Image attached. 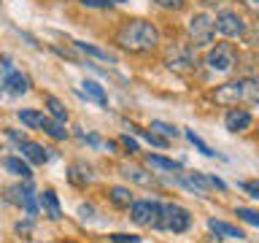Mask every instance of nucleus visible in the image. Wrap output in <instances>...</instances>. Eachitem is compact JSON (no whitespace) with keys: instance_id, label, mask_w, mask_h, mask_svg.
Listing matches in <instances>:
<instances>
[{"instance_id":"9d476101","label":"nucleus","mask_w":259,"mask_h":243,"mask_svg":"<svg viewBox=\"0 0 259 243\" xmlns=\"http://www.w3.org/2000/svg\"><path fill=\"white\" fill-rule=\"evenodd\" d=\"M224 125H227L230 133H243V130L251 127V113L243 111V108H230L227 116H224Z\"/></svg>"},{"instance_id":"dca6fc26","label":"nucleus","mask_w":259,"mask_h":243,"mask_svg":"<svg viewBox=\"0 0 259 243\" xmlns=\"http://www.w3.org/2000/svg\"><path fill=\"white\" fill-rule=\"evenodd\" d=\"M81 95L89 97V100L100 103V105H108V95H105V89L97 84V81H84L81 84Z\"/></svg>"},{"instance_id":"412c9836","label":"nucleus","mask_w":259,"mask_h":243,"mask_svg":"<svg viewBox=\"0 0 259 243\" xmlns=\"http://www.w3.org/2000/svg\"><path fill=\"white\" fill-rule=\"evenodd\" d=\"M44 133H46V135H52L54 141H65V138H68L65 122H60V119H46V122H44Z\"/></svg>"},{"instance_id":"c85d7f7f","label":"nucleus","mask_w":259,"mask_h":243,"mask_svg":"<svg viewBox=\"0 0 259 243\" xmlns=\"http://www.w3.org/2000/svg\"><path fill=\"white\" fill-rule=\"evenodd\" d=\"M130 130H135V133L141 135V138H146V141H149L151 146H162V149L167 146V138H159L157 133H154V130H151V133H146V130H138L135 125H130Z\"/></svg>"},{"instance_id":"a878e982","label":"nucleus","mask_w":259,"mask_h":243,"mask_svg":"<svg viewBox=\"0 0 259 243\" xmlns=\"http://www.w3.org/2000/svg\"><path fill=\"white\" fill-rule=\"evenodd\" d=\"M186 138H189V143H192L197 151H202V154H205V157H222V154H216V151L210 149V146H208L205 141H202V138H200L197 133H192V130H186Z\"/></svg>"},{"instance_id":"1a4fd4ad","label":"nucleus","mask_w":259,"mask_h":243,"mask_svg":"<svg viewBox=\"0 0 259 243\" xmlns=\"http://www.w3.org/2000/svg\"><path fill=\"white\" fill-rule=\"evenodd\" d=\"M216 30L222 32L227 38H240L246 35V22H243V16L238 11H230V8H224V11L216 14Z\"/></svg>"},{"instance_id":"4468645a","label":"nucleus","mask_w":259,"mask_h":243,"mask_svg":"<svg viewBox=\"0 0 259 243\" xmlns=\"http://www.w3.org/2000/svg\"><path fill=\"white\" fill-rule=\"evenodd\" d=\"M3 87L8 89V92H14V95H24L30 89V78L24 76V73H16V70H8V76L3 81Z\"/></svg>"},{"instance_id":"5701e85b","label":"nucleus","mask_w":259,"mask_h":243,"mask_svg":"<svg viewBox=\"0 0 259 243\" xmlns=\"http://www.w3.org/2000/svg\"><path fill=\"white\" fill-rule=\"evenodd\" d=\"M73 46H76L78 52L89 54V57H97V60H108V62H116V57H113V54L103 52V49H97V46H92V44H81V40H73Z\"/></svg>"},{"instance_id":"58836bf2","label":"nucleus","mask_w":259,"mask_h":243,"mask_svg":"<svg viewBox=\"0 0 259 243\" xmlns=\"http://www.w3.org/2000/svg\"><path fill=\"white\" fill-rule=\"evenodd\" d=\"M0 92H3V87H0Z\"/></svg>"},{"instance_id":"423d86ee","label":"nucleus","mask_w":259,"mask_h":243,"mask_svg":"<svg viewBox=\"0 0 259 243\" xmlns=\"http://www.w3.org/2000/svg\"><path fill=\"white\" fill-rule=\"evenodd\" d=\"M213 32H216V22L208 14H194L189 19V35L194 46H210L213 44Z\"/></svg>"},{"instance_id":"393cba45","label":"nucleus","mask_w":259,"mask_h":243,"mask_svg":"<svg viewBox=\"0 0 259 243\" xmlns=\"http://www.w3.org/2000/svg\"><path fill=\"white\" fill-rule=\"evenodd\" d=\"M3 200L6 202H11V206H24V184H14V186H8L6 194H3Z\"/></svg>"},{"instance_id":"4be33fe9","label":"nucleus","mask_w":259,"mask_h":243,"mask_svg":"<svg viewBox=\"0 0 259 243\" xmlns=\"http://www.w3.org/2000/svg\"><path fill=\"white\" fill-rule=\"evenodd\" d=\"M146 162H149L151 168H159V170H173V173H178V170H181V162L167 159V157H159V154H149V157H146Z\"/></svg>"},{"instance_id":"7ed1b4c3","label":"nucleus","mask_w":259,"mask_h":243,"mask_svg":"<svg viewBox=\"0 0 259 243\" xmlns=\"http://www.w3.org/2000/svg\"><path fill=\"white\" fill-rule=\"evenodd\" d=\"M130 219L141 227H162V202L159 200H135L130 206Z\"/></svg>"},{"instance_id":"2f4dec72","label":"nucleus","mask_w":259,"mask_h":243,"mask_svg":"<svg viewBox=\"0 0 259 243\" xmlns=\"http://www.w3.org/2000/svg\"><path fill=\"white\" fill-rule=\"evenodd\" d=\"M159 8H167V11H181L186 6V0H154Z\"/></svg>"},{"instance_id":"c756f323","label":"nucleus","mask_w":259,"mask_h":243,"mask_svg":"<svg viewBox=\"0 0 259 243\" xmlns=\"http://www.w3.org/2000/svg\"><path fill=\"white\" fill-rule=\"evenodd\" d=\"M151 130H157V133H162L165 138H176L178 135V127L167 125V122H151Z\"/></svg>"},{"instance_id":"b1692460","label":"nucleus","mask_w":259,"mask_h":243,"mask_svg":"<svg viewBox=\"0 0 259 243\" xmlns=\"http://www.w3.org/2000/svg\"><path fill=\"white\" fill-rule=\"evenodd\" d=\"M24 214H27V219H35V216H38V202H35V189H32V184H30V181L24 184Z\"/></svg>"},{"instance_id":"7c9ffc66","label":"nucleus","mask_w":259,"mask_h":243,"mask_svg":"<svg viewBox=\"0 0 259 243\" xmlns=\"http://www.w3.org/2000/svg\"><path fill=\"white\" fill-rule=\"evenodd\" d=\"M108 240H111V243H141V238H138V235H127V232H111Z\"/></svg>"},{"instance_id":"a211bd4d","label":"nucleus","mask_w":259,"mask_h":243,"mask_svg":"<svg viewBox=\"0 0 259 243\" xmlns=\"http://www.w3.org/2000/svg\"><path fill=\"white\" fill-rule=\"evenodd\" d=\"M40 206L49 211V219H62V208H60V197L52 189L40 192Z\"/></svg>"},{"instance_id":"bb28decb","label":"nucleus","mask_w":259,"mask_h":243,"mask_svg":"<svg viewBox=\"0 0 259 243\" xmlns=\"http://www.w3.org/2000/svg\"><path fill=\"white\" fill-rule=\"evenodd\" d=\"M46 105H49V111H52V116H54V119L68 122V111H65V105L57 100L54 95H46Z\"/></svg>"},{"instance_id":"c9c22d12","label":"nucleus","mask_w":259,"mask_h":243,"mask_svg":"<svg viewBox=\"0 0 259 243\" xmlns=\"http://www.w3.org/2000/svg\"><path fill=\"white\" fill-rule=\"evenodd\" d=\"M78 216H81V219H95V208H92V206H81V208H78Z\"/></svg>"},{"instance_id":"72a5a7b5","label":"nucleus","mask_w":259,"mask_h":243,"mask_svg":"<svg viewBox=\"0 0 259 243\" xmlns=\"http://www.w3.org/2000/svg\"><path fill=\"white\" fill-rule=\"evenodd\" d=\"M240 189L248 192L254 200H259V181H246V184H240Z\"/></svg>"},{"instance_id":"cd10ccee","label":"nucleus","mask_w":259,"mask_h":243,"mask_svg":"<svg viewBox=\"0 0 259 243\" xmlns=\"http://www.w3.org/2000/svg\"><path fill=\"white\" fill-rule=\"evenodd\" d=\"M235 216H240L243 222L251 224V227H259V211H251V208L238 206V208H235Z\"/></svg>"},{"instance_id":"4c0bfd02","label":"nucleus","mask_w":259,"mask_h":243,"mask_svg":"<svg viewBox=\"0 0 259 243\" xmlns=\"http://www.w3.org/2000/svg\"><path fill=\"white\" fill-rule=\"evenodd\" d=\"M243 6L251 8V11H256L259 14V0H243Z\"/></svg>"},{"instance_id":"6ab92c4d","label":"nucleus","mask_w":259,"mask_h":243,"mask_svg":"<svg viewBox=\"0 0 259 243\" xmlns=\"http://www.w3.org/2000/svg\"><path fill=\"white\" fill-rule=\"evenodd\" d=\"M16 116H19V122L24 127H30V130H35V127H44V122L46 116L40 111H32V108H22V111H16Z\"/></svg>"},{"instance_id":"f3484780","label":"nucleus","mask_w":259,"mask_h":243,"mask_svg":"<svg viewBox=\"0 0 259 243\" xmlns=\"http://www.w3.org/2000/svg\"><path fill=\"white\" fill-rule=\"evenodd\" d=\"M108 197H111V202L116 208H130L135 202V197H133V192L127 189V186H111L108 189Z\"/></svg>"},{"instance_id":"f257e3e1","label":"nucleus","mask_w":259,"mask_h":243,"mask_svg":"<svg viewBox=\"0 0 259 243\" xmlns=\"http://www.w3.org/2000/svg\"><path fill=\"white\" fill-rule=\"evenodd\" d=\"M116 44L124 49V52L141 54V52H151L159 44V30L154 27L151 22L143 19H130L119 27L116 32Z\"/></svg>"},{"instance_id":"ddd939ff","label":"nucleus","mask_w":259,"mask_h":243,"mask_svg":"<svg viewBox=\"0 0 259 243\" xmlns=\"http://www.w3.org/2000/svg\"><path fill=\"white\" fill-rule=\"evenodd\" d=\"M208 230L210 232H216V238L222 240V238H246L243 235V230H238V227H232V224H227V222H219V219H208Z\"/></svg>"},{"instance_id":"aec40b11","label":"nucleus","mask_w":259,"mask_h":243,"mask_svg":"<svg viewBox=\"0 0 259 243\" xmlns=\"http://www.w3.org/2000/svg\"><path fill=\"white\" fill-rule=\"evenodd\" d=\"M68 181L76 184V186H84L87 181H92V173H89V168L84 162H76V165H70V170H68Z\"/></svg>"},{"instance_id":"9b49d317","label":"nucleus","mask_w":259,"mask_h":243,"mask_svg":"<svg viewBox=\"0 0 259 243\" xmlns=\"http://www.w3.org/2000/svg\"><path fill=\"white\" fill-rule=\"evenodd\" d=\"M178 184L184 186V189H189L194 194H205L208 192V176H202V173H178Z\"/></svg>"},{"instance_id":"2eb2a0df","label":"nucleus","mask_w":259,"mask_h":243,"mask_svg":"<svg viewBox=\"0 0 259 243\" xmlns=\"http://www.w3.org/2000/svg\"><path fill=\"white\" fill-rule=\"evenodd\" d=\"M121 176L130 178L133 184H141V186H151L157 178H154V173H146V170L141 168H133V165H121Z\"/></svg>"},{"instance_id":"473e14b6","label":"nucleus","mask_w":259,"mask_h":243,"mask_svg":"<svg viewBox=\"0 0 259 243\" xmlns=\"http://www.w3.org/2000/svg\"><path fill=\"white\" fill-rule=\"evenodd\" d=\"M113 3H124V0H81V6L87 8H108Z\"/></svg>"},{"instance_id":"f03ea898","label":"nucleus","mask_w":259,"mask_h":243,"mask_svg":"<svg viewBox=\"0 0 259 243\" xmlns=\"http://www.w3.org/2000/svg\"><path fill=\"white\" fill-rule=\"evenodd\" d=\"M213 100L219 105H238V103L259 105V76H246V78L227 81V84L216 87Z\"/></svg>"},{"instance_id":"e433bc0d","label":"nucleus","mask_w":259,"mask_h":243,"mask_svg":"<svg viewBox=\"0 0 259 243\" xmlns=\"http://www.w3.org/2000/svg\"><path fill=\"white\" fill-rule=\"evenodd\" d=\"M208 181H210V186H216V189H222V192L227 189V184L222 181V178H216V176H208Z\"/></svg>"},{"instance_id":"0eeeda50","label":"nucleus","mask_w":259,"mask_h":243,"mask_svg":"<svg viewBox=\"0 0 259 243\" xmlns=\"http://www.w3.org/2000/svg\"><path fill=\"white\" fill-rule=\"evenodd\" d=\"M208 68L210 70H219V73H227L238 65V52H235L232 44H216L213 49L208 52Z\"/></svg>"},{"instance_id":"f8f14e48","label":"nucleus","mask_w":259,"mask_h":243,"mask_svg":"<svg viewBox=\"0 0 259 243\" xmlns=\"http://www.w3.org/2000/svg\"><path fill=\"white\" fill-rule=\"evenodd\" d=\"M3 168H6L11 176H19V178H24V181H30V178H32L30 162H24L22 157H3Z\"/></svg>"},{"instance_id":"6e6552de","label":"nucleus","mask_w":259,"mask_h":243,"mask_svg":"<svg viewBox=\"0 0 259 243\" xmlns=\"http://www.w3.org/2000/svg\"><path fill=\"white\" fill-rule=\"evenodd\" d=\"M165 65L170 70H176V73H189L194 68V52L189 46H184V44H173L167 49V54H165Z\"/></svg>"},{"instance_id":"f704fd0d","label":"nucleus","mask_w":259,"mask_h":243,"mask_svg":"<svg viewBox=\"0 0 259 243\" xmlns=\"http://www.w3.org/2000/svg\"><path fill=\"white\" fill-rule=\"evenodd\" d=\"M121 146H124L130 154L138 151V141H135V138H130V135H121Z\"/></svg>"},{"instance_id":"39448f33","label":"nucleus","mask_w":259,"mask_h":243,"mask_svg":"<svg viewBox=\"0 0 259 243\" xmlns=\"http://www.w3.org/2000/svg\"><path fill=\"white\" fill-rule=\"evenodd\" d=\"M8 133V138L19 146V151H22V157L27 159V162H32V165H44V162H49L52 159V154H49V149H44L40 143H35V141H27L24 135H19L16 130H6Z\"/></svg>"},{"instance_id":"20e7f679","label":"nucleus","mask_w":259,"mask_h":243,"mask_svg":"<svg viewBox=\"0 0 259 243\" xmlns=\"http://www.w3.org/2000/svg\"><path fill=\"white\" fill-rule=\"evenodd\" d=\"M192 224V214L178 202H162V227L159 230L170 232H186Z\"/></svg>"}]
</instances>
